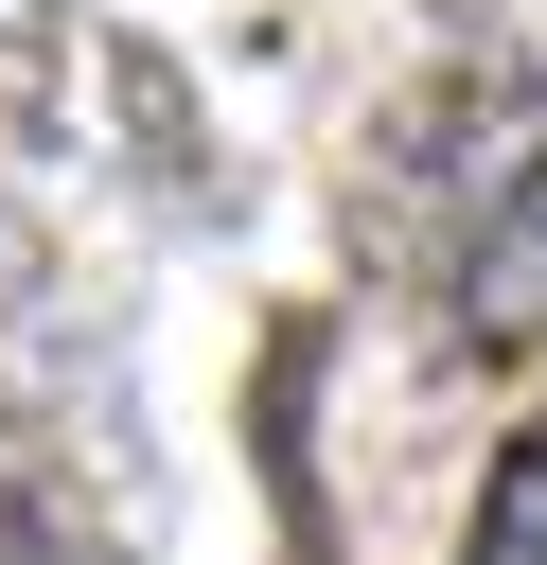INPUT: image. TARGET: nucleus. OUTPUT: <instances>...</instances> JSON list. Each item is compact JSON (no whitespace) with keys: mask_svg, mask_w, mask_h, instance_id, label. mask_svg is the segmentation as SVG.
Here are the masks:
<instances>
[{"mask_svg":"<svg viewBox=\"0 0 547 565\" xmlns=\"http://www.w3.org/2000/svg\"><path fill=\"white\" fill-rule=\"evenodd\" d=\"M494 124H512V88H494V71L406 88V106H388V141H371V177H353V212H371V230H423V212H441V247H459V212L529 159V141H494Z\"/></svg>","mask_w":547,"mask_h":565,"instance_id":"f257e3e1","label":"nucleus"},{"mask_svg":"<svg viewBox=\"0 0 547 565\" xmlns=\"http://www.w3.org/2000/svg\"><path fill=\"white\" fill-rule=\"evenodd\" d=\"M441 335L476 353V371H512V353H547V141L459 212V247H441Z\"/></svg>","mask_w":547,"mask_h":565,"instance_id":"f03ea898","label":"nucleus"},{"mask_svg":"<svg viewBox=\"0 0 547 565\" xmlns=\"http://www.w3.org/2000/svg\"><path fill=\"white\" fill-rule=\"evenodd\" d=\"M0 565H124V547H106V530L53 494V459H35L18 424H0Z\"/></svg>","mask_w":547,"mask_h":565,"instance_id":"7ed1b4c3","label":"nucleus"},{"mask_svg":"<svg viewBox=\"0 0 547 565\" xmlns=\"http://www.w3.org/2000/svg\"><path fill=\"white\" fill-rule=\"evenodd\" d=\"M71 106V0H0V141H53Z\"/></svg>","mask_w":547,"mask_h":565,"instance_id":"20e7f679","label":"nucleus"},{"mask_svg":"<svg viewBox=\"0 0 547 565\" xmlns=\"http://www.w3.org/2000/svg\"><path fill=\"white\" fill-rule=\"evenodd\" d=\"M459 565H547V424L476 477V530H459Z\"/></svg>","mask_w":547,"mask_h":565,"instance_id":"39448f33","label":"nucleus"},{"mask_svg":"<svg viewBox=\"0 0 547 565\" xmlns=\"http://www.w3.org/2000/svg\"><path fill=\"white\" fill-rule=\"evenodd\" d=\"M106 71H124V124H141V177L194 194V177H212V159H194V88H176L159 53H106Z\"/></svg>","mask_w":547,"mask_h":565,"instance_id":"423d86ee","label":"nucleus"}]
</instances>
